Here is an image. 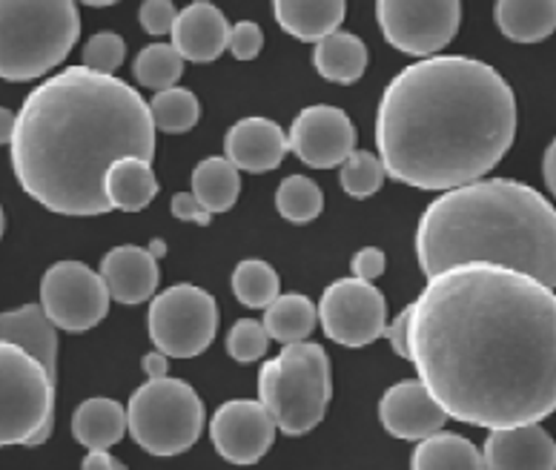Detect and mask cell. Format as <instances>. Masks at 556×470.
<instances>
[{"instance_id": "cell-1", "label": "cell", "mask_w": 556, "mask_h": 470, "mask_svg": "<svg viewBox=\"0 0 556 470\" xmlns=\"http://www.w3.org/2000/svg\"><path fill=\"white\" fill-rule=\"evenodd\" d=\"M407 361L447 419L542 422L556 410V293L519 270L456 264L410 304Z\"/></svg>"}, {"instance_id": "cell-2", "label": "cell", "mask_w": 556, "mask_h": 470, "mask_svg": "<svg viewBox=\"0 0 556 470\" xmlns=\"http://www.w3.org/2000/svg\"><path fill=\"white\" fill-rule=\"evenodd\" d=\"M517 138V98L491 64L430 55L390 80L376 112L388 176L445 192L485 178Z\"/></svg>"}, {"instance_id": "cell-3", "label": "cell", "mask_w": 556, "mask_h": 470, "mask_svg": "<svg viewBox=\"0 0 556 470\" xmlns=\"http://www.w3.org/2000/svg\"><path fill=\"white\" fill-rule=\"evenodd\" d=\"M17 183L61 216H104L106 173L124 155L152 161L150 104L127 80L70 66L26 96L12 138Z\"/></svg>"}, {"instance_id": "cell-4", "label": "cell", "mask_w": 556, "mask_h": 470, "mask_svg": "<svg viewBox=\"0 0 556 470\" xmlns=\"http://www.w3.org/2000/svg\"><path fill=\"white\" fill-rule=\"evenodd\" d=\"M425 279L456 264H496L556 288V207L514 178H479L439 195L416 227Z\"/></svg>"}, {"instance_id": "cell-5", "label": "cell", "mask_w": 556, "mask_h": 470, "mask_svg": "<svg viewBox=\"0 0 556 470\" xmlns=\"http://www.w3.org/2000/svg\"><path fill=\"white\" fill-rule=\"evenodd\" d=\"M80 38L78 0H0V78H43Z\"/></svg>"}, {"instance_id": "cell-6", "label": "cell", "mask_w": 556, "mask_h": 470, "mask_svg": "<svg viewBox=\"0 0 556 470\" xmlns=\"http://www.w3.org/2000/svg\"><path fill=\"white\" fill-rule=\"evenodd\" d=\"M333 396L330 356L316 342H290L258 370V402L285 436H304L321 424Z\"/></svg>"}, {"instance_id": "cell-7", "label": "cell", "mask_w": 556, "mask_h": 470, "mask_svg": "<svg viewBox=\"0 0 556 470\" xmlns=\"http://www.w3.org/2000/svg\"><path fill=\"white\" fill-rule=\"evenodd\" d=\"M129 436L141 450L161 459L187 454L204 431V405L181 379H150L127 405Z\"/></svg>"}, {"instance_id": "cell-8", "label": "cell", "mask_w": 556, "mask_h": 470, "mask_svg": "<svg viewBox=\"0 0 556 470\" xmlns=\"http://www.w3.org/2000/svg\"><path fill=\"white\" fill-rule=\"evenodd\" d=\"M55 414V376L33 353L0 342V447L26 445Z\"/></svg>"}, {"instance_id": "cell-9", "label": "cell", "mask_w": 556, "mask_h": 470, "mask_svg": "<svg viewBox=\"0 0 556 470\" xmlns=\"http://www.w3.org/2000/svg\"><path fill=\"white\" fill-rule=\"evenodd\" d=\"M150 339L169 359H195L218 333V304L195 284H175L152 295Z\"/></svg>"}, {"instance_id": "cell-10", "label": "cell", "mask_w": 556, "mask_h": 470, "mask_svg": "<svg viewBox=\"0 0 556 470\" xmlns=\"http://www.w3.org/2000/svg\"><path fill=\"white\" fill-rule=\"evenodd\" d=\"M384 40L414 58L439 55L462 26V0H376Z\"/></svg>"}, {"instance_id": "cell-11", "label": "cell", "mask_w": 556, "mask_h": 470, "mask_svg": "<svg viewBox=\"0 0 556 470\" xmlns=\"http://www.w3.org/2000/svg\"><path fill=\"white\" fill-rule=\"evenodd\" d=\"M112 295L101 272L84 262L52 264L40 279V307L66 333H87L110 313Z\"/></svg>"}, {"instance_id": "cell-12", "label": "cell", "mask_w": 556, "mask_h": 470, "mask_svg": "<svg viewBox=\"0 0 556 470\" xmlns=\"http://www.w3.org/2000/svg\"><path fill=\"white\" fill-rule=\"evenodd\" d=\"M318 325L330 342L342 347H367L382 339L388 327V302L374 281L348 276L333 281L318 302Z\"/></svg>"}, {"instance_id": "cell-13", "label": "cell", "mask_w": 556, "mask_h": 470, "mask_svg": "<svg viewBox=\"0 0 556 470\" xmlns=\"http://www.w3.org/2000/svg\"><path fill=\"white\" fill-rule=\"evenodd\" d=\"M278 424L258 398L224 402L210 419V439L215 454L230 465L262 462L276 442Z\"/></svg>"}, {"instance_id": "cell-14", "label": "cell", "mask_w": 556, "mask_h": 470, "mask_svg": "<svg viewBox=\"0 0 556 470\" xmlns=\"http://www.w3.org/2000/svg\"><path fill=\"white\" fill-rule=\"evenodd\" d=\"M287 144L307 167L333 169L342 167V161L356 150V127L339 106L316 104L295 115Z\"/></svg>"}, {"instance_id": "cell-15", "label": "cell", "mask_w": 556, "mask_h": 470, "mask_svg": "<svg viewBox=\"0 0 556 470\" xmlns=\"http://www.w3.org/2000/svg\"><path fill=\"white\" fill-rule=\"evenodd\" d=\"M379 419L390 436L419 442L430 433L442 431L447 414L419 379H405L384 391L379 402Z\"/></svg>"}, {"instance_id": "cell-16", "label": "cell", "mask_w": 556, "mask_h": 470, "mask_svg": "<svg viewBox=\"0 0 556 470\" xmlns=\"http://www.w3.org/2000/svg\"><path fill=\"white\" fill-rule=\"evenodd\" d=\"M482 456L491 470H554L556 442L540 422L493 428Z\"/></svg>"}, {"instance_id": "cell-17", "label": "cell", "mask_w": 556, "mask_h": 470, "mask_svg": "<svg viewBox=\"0 0 556 470\" xmlns=\"http://www.w3.org/2000/svg\"><path fill=\"white\" fill-rule=\"evenodd\" d=\"M287 136L273 118L264 115H250V118L236 120L227 136H224V155L241 169V173H270L285 161Z\"/></svg>"}, {"instance_id": "cell-18", "label": "cell", "mask_w": 556, "mask_h": 470, "mask_svg": "<svg viewBox=\"0 0 556 470\" xmlns=\"http://www.w3.org/2000/svg\"><path fill=\"white\" fill-rule=\"evenodd\" d=\"M227 35L230 24L218 7L210 0H195L178 12L173 24V47L181 52L190 64H210L227 52Z\"/></svg>"}, {"instance_id": "cell-19", "label": "cell", "mask_w": 556, "mask_h": 470, "mask_svg": "<svg viewBox=\"0 0 556 470\" xmlns=\"http://www.w3.org/2000/svg\"><path fill=\"white\" fill-rule=\"evenodd\" d=\"M101 279L115 302L141 304L150 302L159 290V258L147 247L121 244L112 247L101 262Z\"/></svg>"}, {"instance_id": "cell-20", "label": "cell", "mask_w": 556, "mask_h": 470, "mask_svg": "<svg viewBox=\"0 0 556 470\" xmlns=\"http://www.w3.org/2000/svg\"><path fill=\"white\" fill-rule=\"evenodd\" d=\"M273 15L290 38L318 43L342 29L348 0H273Z\"/></svg>"}, {"instance_id": "cell-21", "label": "cell", "mask_w": 556, "mask_h": 470, "mask_svg": "<svg viewBox=\"0 0 556 470\" xmlns=\"http://www.w3.org/2000/svg\"><path fill=\"white\" fill-rule=\"evenodd\" d=\"M0 342H12L33 353L49 373L55 376L58 365V327L52 325L43 307L24 304L17 310L0 313Z\"/></svg>"}, {"instance_id": "cell-22", "label": "cell", "mask_w": 556, "mask_h": 470, "mask_svg": "<svg viewBox=\"0 0 556 470\" xmlns=\"http://www.w3.org/2000/svg\"><path fill=\"white\" fill-rule=\"evenodd\" d=\"M127 410L115 398H87L72 416V436L87 450H110L127 436Z\"/></svg>"}, {"instance_id": "cell-23", "label": "cell", "mask_w": 556, "mask_h": 470, "mask_svg": "<svg viewBox=\"0 0 556 470\" xmlns=\"http://www.w3.org/2000/svg\"><path fill=\"white\" fill-rule=\"evenodd\" d=\"M367 61H370V52H367L365 40L353 33H342V29L318 40L313 49L316 73L330 84H342V87L356 84L365 75Z\"/></svg>"}, {"instance_id": "cell-24", "label": "cell", "mask_w": 556, "mask_h": 470, "mask_svg": "<svg viewBox=\"0 0 556 470\" xmlns=\"http://www.w3.org/2000/svg\"><path fill=\"white\" fill-rule=\"evenodd\" d=\"M159 195V181L152 173L150 161L138 155H124L106 173V199L112 209L141 213Z\"/></svg>"}, {"instance_id": "cell-25", "label": "cell", "mask_w": 556, "mask_h": 470, "mask_svg": "<svg viewBox=\"0 0 556 470\" xmlns=\"http://www.w3.org/2000/svg\"><path fill=\"white\" fill-rule=\"evenodd\" d=\"M493 17L514 43H540L556 33V0H496Z\"/></svg>"}, {"instance_id": "cell-26", "label": "cell", "mask_w": 556, "mask_h": 470, "mask_svg": "<svg viewBox=\"0 0 556 470\" xmlns=\"http://www.w3.org/2000/svg\"><path fill=\"white\" fill-rule=\"evenodd\" d=\"M414 470H482L485 456L470 439H462L459 433L437 431L419 439L414 456H410Z\"/></svg>"}, {"instance_id": "cell-27", "label": "cell", "mask_w": 556, "mask_h": 470, "mask_svg": "<svg viewBox=\"0 0 556 470\" xmlns=\"http://www.w3.org/2000/svg\"><path fill=\"white\" fill-rule=\"evenodd\" d=\"M241 192L239 167L227 155H210L192 169V195L210 209V213H227L236 207Z\"/></svg>"}, {"instance_id": "cell-28", "label": "cell", "mask_w": 556, "mask_h": 470, "mask_svg": "<svg viewBox=\"0 0 556 470\" xmlns=\"http://www.w3.org/2000/svg\"><path fill=\"white\" fill-rule=\"evenodd\" d=\"M262 325L276 342H304V339H311V333L316 330L318 307L302 293L278 295L276 302L264 307Z\"/></svg>"}, {"instance_id": "cell-29", "label": "cell", "mask_w": 556, "mask_h": 470, "mask_svg": "<svg viewBox=\"0 0 556 470\" xmlns=\"http://www.w3.org/2000/svg\"><path fill=\"white\" fill-rule=\"evenodd\" d=\"M150 112L155 132L184 136V132H190L199 124L201 104L195 92H190L187 87H169L155 92V98L150 101Z\"/></svg>"}, {"instance_id": "cell-30", "label": "cell", "mask_w": 556, "mask_h": 470, "mask_svg": "<svg viewBox=\"0 0 556 470\" xmlns=\"http://www.w3.org/2000/svg\"><path fill=\"white\" fill-rule=\"evenodd\" d=\"M232 293L244 307L264 310L267 304H273L281 295V281H278V272L273 270V264L244 258L232 270Z\"/></svg>"}, {"instance_id": "cell-31", "label": "cell", "mask_w": 556, "mask_h": 470, "mask_svg": "<svg viewBox=\"0 0 556 470\" xmlns=\"http://www.w3.org/2000/svg\"><path fill=\"white\" fill-rule=\"evenodd\" d=\"M276 209L278 216L290 224H311L321 216L325 209V195L313 178L304 176H287L278 183L276 192Z\"/></svg>"}, {"instance_id": "cell-32", "label": "cell", "mask_w": 556, "mask_h": 470, "mask_svg": "<svg viewBox=\"0 0 556 470\" xmlns=\"http://www.w3.org/2000/svg\"><path fill=\"white\" fill-rule=\"evenodd\" d=\"M184 58L173 43H150L138 52L136 64H132V75L141 87L147 89H169L181 80Z\"/></svg>"}, {"instance_id": "cell-33", "label": "cell", "mask_w": 556, "mask_h": 470, "mask_svg": "<svg viewBox=\"0 0 556 470\" xmlns=\"http://www.w3.org/2000/svg\"><path fill=\"white\" fill-rule=\"evenodd\" d=\"M384 178H388V169H384L382 158L367 150L350 152L342 161V173H339L342 190L350 199H370L382 190Z\"/></svg>"}, {"instance_id": "cell-34", "label": "cell", "mask_w": 556, "mask_h": 470, "mask_svg": "<svg viewBox=\"0 0 556 470\" xmlns=\"http://www.w3.org/2000/svg\"><path fill=\"white\" fill-rule=\"evenodd\" d=\"M270 347V333L264 330L262 321L241 319L230 327L227 333V356L241 365L264 359V353Z\"/></svg>"}, {"instance_id": "cell-35", "label": "cell", "mask_w": 556, "mask_h": 470, "mask_svg": "<svg viewBox=\"0 0 556 470\" xmlns=\"http://www.w3.org/2000/svg\"><path fill=\"white\" fill-rule=\"evenodd\" d=\"M127 58V43L115 33H98L84 47V66L92 73L112 75Z\"/></svg>"}, {"instance_id": "cell-36", "label": "cell", "mask_w": 556, "mask_h": 470, "mask_svg": "<svg viewBox=\"0 0 556 470\" xmlns=\"http://www.w3.org/2000/svg\"><path fill=\"white\" fill-rule=\"evenodd\" d=\"M262 47L264 33L258 24H253V21H239L236 26H230L227 49H230L236 61H253V58H258Z\"/></svg>"}, {"instance_id": "cell-37", "label": "cell", "mask_w": 556, "mask_h": 470, "mask_svg": "<svg viewBox=\"0 0 556 470\" xmlns=\"http://www.w3.org/2000/svg\"><path fill=\"white\" fill-rule=\"evenodd\" d=\"M175 17H178V9H175L173 0H143L141 12H138L143 33L150 35L173 33Z\"/></svg>"}, {"instance_id": "cell-38", "label": "cell", "mask_w": 556, "mask_h": 470, "mask_svg": "<svg viewBox=\"0 0 556 470\" xmlns=\"http://www.w3.org/2000/svg\"><path fill=\"white\" fill-rule=\"evenodd\" d=\"M169 209H173V216L178 218V221L199 224V227H207V224L213 221V213H210L192 192H175L173 201H169Z\"/></svg>"}, {"instance_id": "cell-39", "label": "cell", "mask_w": 556, "mask_h": 470, "mask_svg": "<svg viewBox=\"0 0 556 470\" xmlns=\"http://www.w3.org/2000/svg\"><path fill=\"white\" fill-rule=\"evenodd\" d=\"M384 267H388V258H384V253L379 247H362L356 255H353V262H350L353 276L367 281L379 279V276L384 272Z\"/></svg>"}, {"instance_id": "cell-40", "label": "cell", "mask_w": 556, "mask_h": 470, "mask_svg": "<svg viewBox=\"0 0 556 470\" xmlns=\"http://www.w3.org/2000/svg\"><path fill=\"white\" fill-rule=\"evenodd\" d=\"M407 327H410V304L399 313L396 319H393V325L384 327V339H388L393 353L402 356V359H407Z\"/></svg>"}, {"instance_id": "cell-41", "label": "cell", "mask_w": 556, "mask_h": 470, "mask_svg": "<svg viewBox=\"0 0 556 470\" xmlns=\"http://www.w3.org/2000/svg\"><path fill=\"white\" fill-rule=\"evenodd\" d=\"M80 468L84 470H121L124 465H121L115 456H110V450H89L87 459L80 462Z\"/></svg>"}, {"instance_id": "cell-42", "label": "cell", "mask_w": 556, "mask_h": 470, "mask_svg": "<svg viewBox=\"0 0 556 470\" xmlns=\"http://www.w3.org/2000/svg\"><path fill=\"white\" fill-rule=\"evenodd\" d=\"M143 370H147V376H150V379H164L169 370V356L161 351L147 353V356H143Z\"/></svg>"}, {"instance_id": "cell-43", "label": "cell", "mask_w": 556, "mask_h": 470, "mask_svg": "<svg viewBox=\"0 0 556 470\" xmlns=\"http://www.w3.org/2000/svg\"><path fill=\"white\" fill-rule=\"evenodd\" d=\"M542 176H545V183H548V190L554 192L556 199V138L545 150V158H542Z\"/></svg>"}, {"instance_id": "cell-44", "label": "cell", "mask_w": 556, "mask_h": 470, "mask_svg": "<svg viewBox=\"0 0 556 470\" xmlns=\"http://www.w3.org/2000/svg\"><path fill=\"white\" fill-rule=\"evenodd\" d=\"M17 129V115L7 106H0V144H12Z\"/></svg>"}, {"instance_id": "cell-45", "label": "cell", "mask_w": 556, "mask_h": 470, "mask_svg": "<svg viewBox=\"0 0 556 470\" xmlns=\"http://www.w3.org/2000/svg\"><path fill=\"white\" fill-rule=\"evenodd\" d=\"M52 431H55V414L47 416V419H43V424H40L38 431H35L33 436H29V442H26V447H40V445H43V442H49V436H52Z\"/></svg>"}, {"instance_id": "cell-46", "label": "cell", "mask_w": 556, "mask_h": 470, "mask_svg": "<svg viewBox=\"0 0 556 470\" xmlns=\"http://www.w3.org/2000/svg\"><path fill=\"white\" fill-rule=\"evenodd\" d=\"M147 250H150V253L155 255V258H161V255L167 253V244H164V241H152V244Z\"/></svg>"}, {"instance_id": "cell-47", "label": "cell", "mask_w": 556, "mask_h": 470, "mask_svg": "<svg viewBox=\"0 0 556 470\" xmlns=\"http://www.w3.org/2000/svg\"><path fill=\"white\" fill-rule=\"evenodd\" d=\"M78 3H87V7H112V3H121V0H78Z\"/></svg>"}, {"instance_id": "cell-48", "label": "cell", "mask_w": 556, "mask_h": 470, "mask_svg": "<svg viewBox=\"0 0 556 470\" xmlns=\"http://www.w3.org/2000/svg\"><path fill=\"white\" fill-rule=\"evenodd\" d=\"M3 232H7V216H3V207H0V239H3Z\"/></svg>"}]
</instances>
